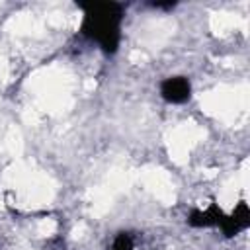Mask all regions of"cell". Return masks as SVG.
<instances>
[{
    "label": "cell",
    "instance_id": "1",
    "mask_svg": "<svg viewBox=\"0 0 250 250\" xmlns=\"http://www.w3.org/2000/svg\"><path fill=\"white\" fill-rule=\"evenodd\" d=\"M82 10L80 35L96 43L107 57L115 55L121 45V27L125 20V8L121 2H76Z\"/></svg>",
    "mask_w": 250,
    "mask_h": 250
},
{
    "label": "cell",
    "instance_id": "4",
    "mask_svg": "<svg viewBox=\"0 0 250 250\" xmlns=\"http://www.w3.org/2000/svg\"><path fill=\"white\" fill-rule=\"evenodd\" d=\"M250 227V207L246 201H240L234 211L225 215V223L221 227V232L225 238H232L236 234H240L242 230H246Z\"/></svg>",
    "mask_w": 250,
    "mask_h": 250
},
{
    "label": "cell",
    "instance_id": "5",
    "mask_svg": "<svg viewBox=\"0 0 250 250\" xmlns=\"http://www.w3.org/2000/svg\"><path fill=\"white\" fill-rule=\"evenodd\" d=\"M109 250H135L133 236L129 232H125V230L117 232L115 238H113V242H111V246H109Z\"/></svg>",
    "mask_w": 250,
    "mask_h": 250
},
{
    "label": "cell",
    "instance_id": "3",
    "mask_svg": "<svg viewBox=\"0 0 250 250\" xmlns=\"http://www.w3.org/2000/svg\"><path fill=\"white\" fill-rule=\"evenodd\" d=\"M225 211L217 203H209L205 209H191L186 217V223L191 229H221L225 223Z\"/></svg>",
    "mask_w": 250,
    "mask_h": 250
},
{
    "label": "cell",
    "instance_id": "6",
    "mask_svg": "<svg viewBox=\"0 0 250 250\" xmlns=\"http://www.w3.org/2000/svg\"><path fill=\"white\" fill-rule=\"evenodd\" d=\"M152 8H158V10H174L176 8V2H150Z\"/></svg>",
    "mask_w": 250,
    "mask_h": 250
},
{
    "label": "cell",
    "instance_id": "2",
    "mask_svg": "<svg viewBox=\"0 0 250 250\" xmlns=\"http://www.w3.org/2000/svg\"><path fill=\"white\" fill-rule=\"evenodd\" d=\"M158 90H160V98L172 105H180L191 100V80L182 74L164 78Z\"/></svg>",
    "mask_w": 250,
    "mask_h": 250
}]
</instances>
